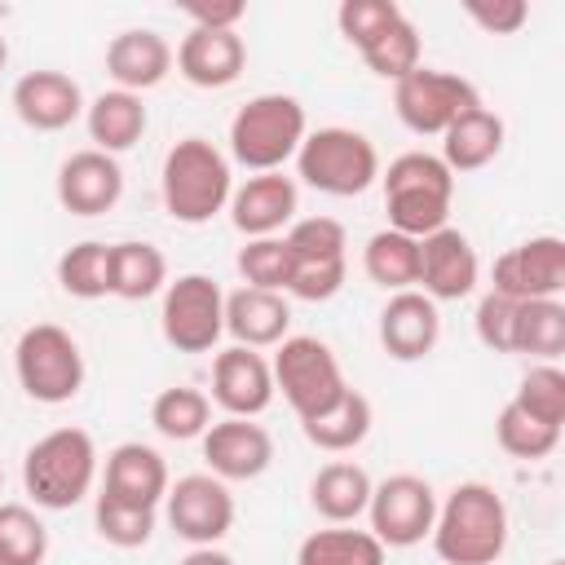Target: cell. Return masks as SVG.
Instances as JSON below:
<instances>
[{
    "label": "cell",
    "instance_id": "21",
    "mask_svg": "<svg viewBox=\"0 0 565 565\" xmlns=\"http://www.w3.org/2000/svg\"><path fill=\"white\" fill-rule=\"evenodd\" d=\"M177 71L194 88H230L247 66V44L238 31H203L190 26L172 53Z\"/></svg>",
    "mask_w": 565,
    "mask_h": 565
},
{
    "label": "cell",
    "instance_id": "48",
    "mask_svg": "<svg viewBox=\"0 0 565 565\" xmlns=\"http://www.w3.org/2000/svg\"><path fill=\"white\" fill-rule=\"evenodd\" d=\"M4 62H9V44H4V35H0V71H4Z\"/></svg>",
    "mask_w": 565,
    "mask_h": 565
},
{
    "label": "cell",
    "instance_id": "8",
    "mask_svg": "<svg viewBox=\"0 0 565 565\" xmlns=\"http://www.w3.org/2000/svg\"><path fill=\"white\" fill-rule=\"evenodd\" d=\"M274 393H282V402L296 411V419H309L318 411H327L331 402L344 397L349 380L340 371V358L331 353L327 340L318 335H287L282 344H274Z\"/></svg>",
    "mask_w": 565,
    "mask_h": 565
},
{
    "label": "cell",
    "instance_id": "6",
    "mask_svg": "<svg viewBox=\"0 0 565 565\" xmlns=\"http://www.w3.org/2000/svg\"><path fill=\"white\" fill-rule=\"evenodd\" d=\"M296 177L305 185H313L318 194H331V199H353L362 194L366 185L380 181V154H375V141L358 128H318V132H305L300 150H296Z\"/></svg>",
    "mask_w": 565,
    "mask_h": 565
},
{
    "label": "cell",
    "instance_id": "40",
    "mask_svg": "<svg viewBox=\"0 0 565 565\" xmlns=\"http://www.w3.org/2000/svg\"><path fill=\"white\" fill-rule=\"evenodd\" d=\"M154 512H159V508H132V503H119V499H110V494H97V503H93V525H97V534H102L110 547L132 552V547H146V543H150V534H154Z\"/></svg>",
    "mask_w": 565,
    "mask_h": 565
},
{
    "label": "cell",
    "instance_id": "13",
    "mask_svg": "<svg viewBox=\"0 0 565 565\" xmlns=\"http://www.w3.org/2000/svg\"><path fill=\"white\" fill-rule=\"evenodd\" d=\"M490 291L508 300H561L565 291V238L534 234L494 260Z\"/></svg>",
    "mask_w": 565,
    "mask_h": 565
},
{
    "label": "cell",
    "instance_id": "25",
    "mask_svg": "<svg viewBox=\"0 0 565 565\" xmlns=\"http://www.w3.org/2000/svg\"><path fill=\"white\" fill-rule=\"evenodd\" d=\"M371 472L362 468V463H353V459H331V463H322L318 472H313V481H309V503H313V512L322 516V521H331V525H353L362 512H366V503H371Z\"/></svg>",
    "mask_w": 565,
    "mask_h": 565
},
{
    "label": "cell",
    "instance_id": "26",
    "mask_svg": "<svg viewBox=\"0 0 565 565\" xmlns=\"http://www.w3.org/2000/svg\"><path fill=\"white\" fill-rule=\"evenodd\" d=\"M84 124H88V137H93V150L102 154H124L141 141L150 115H146V102L137 93H124V88H106L97 93L88 106H84Z\"/></svg>",
    "mask_w": 565,
    "mask_h": 565
},
{
    "label": "cell",
    "instance_id": "31",
    "mask_svg": "<svg viewBox=\"0 0 565 565\" xmlns=\"http://www.w3.org/2000/svg\"><path fill=\"white\" fill-rule=\"evenodd\" d=\"M512 353L534 362H556L565 353V305L561 300H516Z\"/></svg>",
    "mask_w": 565,
    "mask_h": 565
},
{
    "label": "cell",
    "instance_id": "20",
    "mask_svg": "<svg viewBox=\"0 0 565 565\" xmlns=\"http://www.w3.org/2000/svg\"><path fill=\"white\" fill-rule=\"evenodd\" d=\"M296 181L282 172H252L234 194H230V221L247 238H274L282 225L296 221Z\"/></svg>",
    "mask_w": 565,
    "mask_h": 565
},
{
    "label": "cell",
    "instance_id": "11",
    "mask_svg": "<svg viewBox=\"0 0 565 565\" xmlns=\"http://www.w3.org/2000/svg\"><path fill=\"white\" fill-rule=\"evenodd\" d=\"M366 516H371V534L384 547H415V543H424L433 534L437 494H433V486L424 477L393 472V477H384V481L371 486Z\"/></svg>",
    "mask_w": 565,
    "mask_h": 565
},
{
    "label": "cell",
    "instance_id": "18",
    "mask_svg": "<svg viewBox=\"0 0 565 565\" xmlns=\"http://www.w3.org/2000/svg\"><path fill=\"white\" fill-rule=\"evenodd\" d=\"M441 340V313L437 300H428L419 287L393 291L388 305L380 309V344L393 362H419L437 349Z\"/></svg>",
    "mask_w": 565,
    "mask_h": 565
},
{
    "label": "cell",
    "instance_id": "5",
    "mask_svg": "<svg viewBox=\"0 0 565 565\" xmlns=\"http://www.w3.org/2000/svg\"><path fill=\"white\" fill-rule=\"evenodd\" d=\"M305 132H309V119L291 93H260L234 110L230 154L247 172H282V163L296 159Z\"/></svg>",
    "mask_w": 565,
    "mask_h": 565
},
{
    "label": "cell",
    "instance_id": "27",
    "mask_svg": "<svg viewBox=\"0 0 565 565\" xmlns=\"http://www.w3.org/2000/svg\"><path fill=\"white\" fill-rule=\"evenodd\" d=\"M371 424H375L371 397L349 384L340 402H331L327 411L300 419V433L309 437V446H318V450H327V455H344V450H358V446L366 441Z\"/></svg>",
    "mask_w": 565,
    "mask_h": 565
},
{
    "label": "cell",
    "instance_id": "42",
    "mask_svg": "<svg viewBox=\"0 0 565 565\" xmlns=\"http://www.w3.org/2000/svg\"><path fill=\"white\" fill-rule=\"evenodd\" d=\"M393 18H402V9H397L393 0H344V4L335 9L340 35H344L353 49L371 44V40H375Z\"/></svg>",
    "mask_w": 565,
    "mask_h": 565
},
{
    "label": "cell",
    "instance_id": "47",
    "mask_svg": "<svg viewBox=\"0 0 565 565\" xmlns=\"http://www.w3.org/2000/svg\"><path fill=\"white\" fill-rule=\"evenodd\" d=\"M181 565H234V556L221 552V547H190V552L181 556Z\"/></svg>",
    "mask_w": 565,
    "mask_h": 565
},
{
    "label": "cell",
    "instance_id": "46",
    "mask_svg": "<svg viewBox=\"0 0 565 565\" xmlns=\"http://www.w3.org/2000/svg\"><path fill=\"white\" fill-rule=\"evenodd\" d=\"M243 13H247V4L243 0H194V4H185V18L194 22V26H203V31H238V22H243Z\"/></svg>",
    "mask_w": 565,
    "mask_h": 565
},
{
    "label": "cell",
    "instance_id": "16",
    "mask_svg": "<svg viewBox=\"0 0 565 565\" xmlns=\"http://www.w3.org/2000/svg\"><path fill=\"white\" fill-rule=\"evenodd\" d=\"M203 459L207 472L221 481H256L269 463H274V437L256 424V419H216L203 437Z\"/></svg>",
    "mask_w": 565,
    "mask_h": 565
},
{
    "label": "cell",
    "instance_id": "23",
    "mask_svg": "<svg viewBox=\"0 0 565 565\" xmlns=\"http://www.w3.org/2000/svg\"><path fill=\"white\" fill-rule=\"evenodd\" d=\"M172 71V44L150 31V26H132V31H119L110 44H106V75L115 79V88L124 93H146V88H159Z\"/></svg>",
    "mask_w": 565,
    "mask_h": 565
},
{
    "label": "cell",
    "instance_id": "24",
    "mask_svg": "<svg viewBox=\"0 0 565 565\" xmlns=\"http://www.w3.org/2000/svg\"><path fill=\"white\" fill-rule=\"evenodd\" d=\"M225 331L243 349H274L291 331V305L282 291L238 287L225 296Z\"/></svg>",
    "mask_w": 565,
    "mask_h": 565
},
{
    "label": "cell",
    "instance_id": "33",
    "mask_svg": "<svg viewBox=\"0 0 565 565\" xmlns=\"http://www.w3.org/2000/svg\"><path fill=\"white\" fill-rule=\"evenodd\" d=\"M150 424L168 441H194L212 428V397L190 384H172L150 402Z\"/></svg>",
    "mask_w": 565,
    "mask_h": 565
},
{
    "label": "cell",
    "instance_id": "28",
    "mask_svg": "<svg viewBox=\"0 0 565 565\" xmlns=\"http://www.w3.org/2000/svg\"><path fill=\"white\" fill-rule=\"evenodd\" d=\"M503 132L508 128H503V119L494 110H486V106L468 110L441 132V163L450 172H477L503 150Z\"/></svg>",
    "mask_w": 565,
    "mask_h": 565
},
{
    "label": "cell",
    "instance_id": "29",
    "mask_svg": "<svg viewBox=\"0 0 565 565\" xmlns=\"http://www.w3.org/2000/svg\"><path fill=\"white\" fill-rule=\"evenodd\" d=\"M384 561L388 547L371 530H353V525L313 530L296 547V565H384Z\"/></svg>",
    "mask_w": 565,
    "mask_h": 565
},
{
    "label": "cell",
    "instance_id": "2",
    "mask_svg": "<svg viewBox=\"0 0 565 565\" xmlns=\"http://www.w3.org/2000/svg\"><path fill=\"white\" fill-rule=\"evenodd\" d=\"M159 190H163V207H168L172 221L207 225L216 212L230 207V194H234L230 159L207 137H181L163 154Z\"/></svg>",
    "mask_w": 565,
    "mask_h": 565
},
{
    "label": "cell",
    "instance_id": "12",
    "mask_svg": "<svg viewBox=\"0 0 565 565\" xmlns=\"http://www.w3.org/2000/svg\"><path fill=\"white\" fill-rule=\"evenodd\" d=\"M163 512L172 534L185 539L190 547H216L234 530V494L212 472L177 477V486H168L163 494Z\"/></svg>",
    "mask_w": 565,
    "mask_h": 565
},
{
    "label": "cell",
    "instance_id": "34",
    "mask_svg": "<svg viewBox=\"0 0 565 565\" xmlns=\"http://www.w3.org/2000/svg\"><path fill=\"white\" fill-rule=\"evenodd\" d=\"M57 287L75 300H102L110 296V243L84 238L57 256Z\"/></svg>",
    "mask_w": 565,
    "mask_h": 565
},
{
    "label": "cell",
    "instance_id": "19",
    "mask_svg": "<svg viewBox=\"0 0 565 565\" xmlns=\"http://www.w3.org/2000/svg\"><path fill=\"white\" fill-rule=\"evenodd\" d=\"M9 102H13V115L35 132H62L84 115L79 84L66 71H49V66L44 71H26L13 84Z\"/></svg>",
    "mask_w": 565,
    "mask_h": 565
},
{
    "label": "cell",
    "instance_id": "44",
    "mask_svg": "<svg viewBox=\"0 0 565 565\" xmlns=\"http://www.w3.org/2000/svg\"><path fill=\"white\" fill-rule=\"evenodd\" d=\"M344 274H349V260H331V265H296V269H291V282H287V296L309 300V305H322V300L340 296Z\"/></svg>",
    "mask_w": 565,
    "mask_h": 565
},
{
    "label": "cell",
    "instance_id": "41",
    "mask_svg": "<svg viewBox=\"0 0 565 565\" xmlns=\"http://www.w3.org/2000/svg\"><path fill=\"white\" fill-rule=\"evenodd\" d=\"M296 265H331V260H344V247H349V234L335 216H305V221H291V230L282 234Z\"/></svg>",
    "mask_w": 565,
    "mask_h": 565
},
{
    "label": "cell",
    "instance_id": "17",
    "mask_svg": "<svg viewBox=\"0 0 565 565\" xmlns=\"http://www.w3.org/2000/svg\"><path fill=\"white\" fill-rule=\"evenodd\" d=\"M481 278V260L463 230L441 225L437 234L419 238V287L428 300H463Z\"/></svg>",
    "mask_w": 565,
    "mask_h": 565
},
{
    "label": "cell",
    "instance_id": "45",
    "mask_svg": "<svg viewBox=\"0 0 565 565\" xmlns=\"http://www.w3.org/2000/svg\"><path fill=\"white\" fill-rule=\"evenodd\" d=\"M463 13L486 31V35H516L530 18L525 0H468Z\"/></svg>",
    "mask_w": 565,
    "mask_h": 565
},
{
    "label": "cell",
    "instance_id": "4",
    "mask_svg": "<svg viewBox=\"0 0 565 565\" xmlns=\"http://www.w3.org/2000/svg\"><path fill=\"white\" fill-rule=\"evenodd\" d=\"M97 481V446L84 428H53L22 455V486L35 508L66 512L88 499Z\"/></svg>",
    "mask_w": 565,
    "mask_h": 565
},
{
    "label": "cell",
    "instance_id": "30",
    "mask_svg": "<svg viewBox=\"0 0 565 565\" xmlns=\"http://www.w3.org/2000/svg\"><path fill=\"white\" fill-rule=\"evenodd\" d=\"M168 287V260L154 243H110V296L150 300Z\"/></svg>",
    "mask_w": 565,
    "mask_h": 565
},
{
    "label": "cell",
    "instance_id": "3",
    "mask_svg": "<svg viewBox=\"0 0 565 565\" xmlns=\"http://www.w3.org/2000/svg\"><path fill=\"white\" fill-rule=\"evenodd\" d=\"M380 181H384L388 230H397L406 238H428L450 221L455 172L441 163V154L406 150L388 163V172Z\"/></svg>",
    "mask_w": 565,
    "mask_h": 565
},
{
    "label": "cell",
    "instance_id": "14",
    "mask_svg": "<svg viewBox=\"0 0 565 565\" xmlns=\"http://www.w3.org/2000/svg\"><path fill=\"white\" fill-rule=\"evenodd\" d=\"M212 402L234 419H256L274 402V371L256 349L230 344L212 358Z\"/></svg>",
    "mask_w": 565,
    "mask_h": 565
},
{
    "label": "cell",
    "instance_id": "15",
    "mask_svg": "<svg viewBox=\"0 0 565 565\" xmlns=\"http://www.w3.org/2000/svg\"><path fill=\"white\" fill-rule=\"evenodd\" d=\"M124 199V168L115 154L102 150H75L57 168V203L71 216H102Z\"/></svg>",
    "mask_w": 565,
    "mask_h": 565
},
{
    "label": "cell",
    "instance_id": "7",
    "mask_svg": "<svg viewBox=\"0 0 565 565\" xmlns=\"http://www.w3.org/2000/svg\"><path fill=\"white\" fill-rule=\"evenodd\" d=\"M13 371L18 384L31 402L40 406H62L84 388V353L75 335L57 322H35L18 335L13 344Z\"/></svg>",
    "mask_w": 565,
    "mask_h": 565
},
{
    "label": "cell",
    "instance_id": "49",
    "mask_svg": "<svg viewBox=\"0 0 565 565\" xmlns=\"http://www.w3.org/2000/svg\"><path fill=\"white\" fill-rule=\"evenodd\" d=\"M547 565H565V561H547Z\"/></svg>",
    "mask_w": 565,
    "mask_h": 565
},
{
    "label": "cell",
    "instance_id": "50",
    "mask_svg": "<svg viewBox=\"0 0 565 565\" xmlns=\"http://www.w3.org/2000/svg\"><path fill=\"white\" fill-rule=\"evenodd\" d=\"M0 486H4V472H0Z\"/></svg>",
    "mask_w": 565,
    "mask_h": 565
},
{
    "label": "cell",
    "instance_id": "35",
    "mask_svg": "<svg viewBox=\"0 0 565 565\" xmlns=\"http://www.w3.org/2000/svg\"><path fill=\"white\" fill-rule=\"evenodd\" d=\"M362 53V62L380 75V79H402V75H411L415 66H419V57H424V44H419V31H415V22L402 13V18H393L371 44H362L358 49Z\"/></svg>",
    "mask_w": 565,
    "mask_h": 565
},
{
    "label": "cell",
    "instance_id": "39",
    "mask_svg": "<svg viewBox=\"0 0 565 565\" xmlns=\"http://www.w3.org/2000/svg\"><path fill=\"white\" fill-rule=\"evenodd\" d=\"M512 402H516L525 415H534V419L561 428V424H565V371H561L556 362H534V366L521 375Z\"/></svg>",
    "mask_w": 565,
    "mask_h": 565
},
{
    "label": "cell",
    "instance_id": "38",
    "mask_svg": "<svg viewBox=\"0 0 565 565\" xmlns=\"http://www.w3.org/2000/svg\"><path fill=\"white\" fill-rule=\"evenodd\" d=\"M494 441H499L512 459H530V463H534V459H547V455L556 450L561 428H552V424L525 415L516 402H508V406L499 411V419H494Z\"/></svg>",
    "mask_w": 565,
    "mask_h": 565
},
{
    "label": "cell",
    "instance_id": "36",
    "mask_svg": "<svg viewBox=\"0 0 565 565\" xmlns=\"http://www.w3.org/2000/svg\"><path fill=\"white\" fill-rule=\"evenodd\" d=\"M49 530L26 503H0V565H44Z\"/></svg>",
    "mask_w": 565,
    "mask_h": 565
},
{
    "label": "cell",
    "instance_id": "32",
    "mask_svg": "<svg viewBox=\"0 0 565 565\" xmlns=\"http://www.w3.org/2000/svg\"><path fill=\"white\" fill-rule=\"evenodd\" d=\"M362 269L384 291H411L419 287V238H406L397 230H380L362 247Z\"/></svg>",
    "mask_w": 565,
    "mask_h": 565
},
{
    "label": "cell",
    "instance_id": "43",
    "mask_svg": "<svg viewBox=\"0 0 565 565\" xmlns=\"http://www.w3.org/2000/svg\"><path fill=\"white\" fill-rule=\"evenodd\" d=\"M512 318H516V300L499 296V291H486L477 300V340L490 349V353H512Z\"/></svg>",
    "mask_w": 565,
    "mask_h": 565
},
{
    "label": "cell",
    "instance_id": "22",
    "mask_svg": "<svg viewBox=\"0 0 565 565\" xmlns=\"http://www.w3.org/2000/svg\"><path fill=\"white\" fill-rule=\"evenodd\" d=\"M168 463L154 446L146 441H119L110 455H106V481H102V494L119 499V503H132V508H159L163 494H168Z\"/></svg>",
    "mask_w": 565,
    "mask_h": 565
},
{
    "label": "cell",
    "instance_id": "10",
    "mask_svg": "<svg viewBox=\"0 0 565 565\" xmlns=\"http://www.w3.org/2000/svg\"><path fill=\"white\" fill-rule=\"evenodd\" d=\"M159 331L177 353H212L225 335V291L207 274H181L163 287Z\"/></svg>",
    "mask_w": 565,
    "mask_h": 565
},
{
    "label": "cell",
    "instance_id": "37",
    "mask_svg": "<svg viewBox=\"0 0 565 565\" xmlns=\"http://www.w3.org/2000/svg\"><path fill=\"white\" fill-rule=\"evenodd\" d=\"M291 269H296V256H291V247H287L282 234H274V238H247L238 247V274L256 291H287Z\"/></svg>",
    "mask_w": 565,
    "mask_h": 565
},
{
    "label": "cell",
    "instance_id": "1",
    "mask_svg": "<svg viewBox=\"0 0 565 565\" xmlns=\"http://www.w3.org/2000/svg\"><path fill=\"white\" fill-rule=\"evenodd\" d=\"M433 552L446 565H494L508 547V503L486 481H459L433 521Z\"/></svg>",
    "mask_w": 565,
    "mask_h": 565
},
{
    "label": "cell",
    "instance_id": "9",
    "mask_svg": "<svg viewBox=\"0 0 565 565\" xmlns=\"http://www.w3.org/2000/svg\"><path fill=\"white\" fill-rule=\"evenodd\" d=\"M477 106H481V93L472 79H463L455 71L424 66V62L393 84V110L415 137H441L459 115H468Z\"/></svg>",
    "mask_w": 565,
    "mask_h": 565
}]
</instances>
